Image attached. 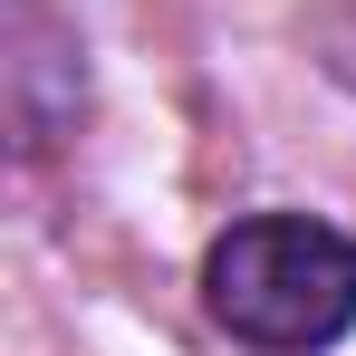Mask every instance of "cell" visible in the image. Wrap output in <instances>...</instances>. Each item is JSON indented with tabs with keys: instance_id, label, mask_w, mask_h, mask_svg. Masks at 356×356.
Returning a JSON list of instances; mask_svg holds the SVG:
<instances>
[{
	"instance_id": "6da1fadb",
	"label": "cell",
	"mask_w": 356,
	"mask_h": 356,
	"mask_svg": "<svg viewBox=\"0 0 356 356\" xmlns=\"http://www.w3.org/2000/svg\"><path fill=\"white\" fill-rule=\"evenodd\" d=\"M202 308L250 356H327L356 327V241L308 212H250L202 250Z\"/></svg>"
},
{
	"instance_id": "7a4b0ae2",
	"label": "cell",
	"mask_w": 356,
	"mask_h": 356,
	"mask_svg": "<svg viewBox=\"0 0 356 356\" xmlns=\"http://www.w3.org/2000/svg\"><path fill=\"white\" fill-rule=\"evenodd\" d=\"M87 106V49L49 0H10V125L19 154H49Z\"/></svg>"
}]
</instances>
